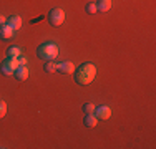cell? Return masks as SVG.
Instances as JSON below:
<instances>
[{
    "mask_svg": "<svg viewBox=\"0 0 156 149\" xmlns=\"http://www.w3.org/2000/svg\"><path fill=\"white\" fill-rule=\"evenodd\" d=\"M22 55V48L20 47H10L7 50V57H12V58H18Z\"/></svg>",
    "mask_w": 156,
    "mask_h": 149,
    "instance_id": "cell-12",
    "label": "cell"
},
{
    "mask_svg": "<svg viewBox=\"0 0 156 149\" xmlns=\"http://www.w3.org/2000/svg\"><path fill=\"white\" fill-rule=\"evenodd\" d=\"M76 66L73 65L72 61H62V63H57V71H60L63 74H68V73H73Z\"/></svg>",
    "mask_w": 156,
    "mask_h": 149,
    "instance_id": "cell-6",
    "label": "cell"
},
{
    "mask_svg": "<svg viewBox=\"0 0 156 149\" xmlns=\"http://www.w3.org/2000/svg\"><path fill=\"white\" fill-rule=\"evenodd\" d=\"M13 32H15V30L10 27V25H7V23L2 25V27H0V40H3V42L10 40L13 36Z\"/></svg>",
    "mask_w": 156,
    "mask_h": 149,
    "instance_id": "cell-7",
    "label": "cell"
},
{
    "mask_svg": "<svg viewBox=\"0 0 156 149\" xmlns=\"http://www.w3.org/2000/svg\"><path fill=\"white\" fill-rule=\"evenodd\" d=\"M18 65H20V66H27V58H25L23 55L18 57Z\"/></svg>",
    "mask_w": 156,
    "mask_h": 149,
    "instance_id": "cell-17",
    "label": "cell"
},
{
    "mask_svg": "<svg viewBox=\"0 0 156 149\" xmlns=\"http://www.w3.org/2000/svg\"><path fill=\"white\" fill-rule=\"evenodd\" d=\"M95 104L93 103H85L83 104V113L85 114H90V113H95Z\"/></svg>",
    "mask_w": 156,
    "mask_h": 149,
    "instance_id": "cell-14",
    "label": "cell"
},
{
    "mask_svg": "<svg viewBox=\"0 0 156 149\" xmlns=\"http://www.w3.org/2000/svg\"><path fill=\"white\" fill-rule=\"evenodd\" d=\"M96 76V66L93 63H83L78 68H75V81L81 86L90 85Z\"/></svg>",
    "mask_w": 156,
    "mask_h": 149,
    "instance_id": "cell-1",
    "label": "cell"
},
{
    "mask_svg": "<svg viewBox=\"0 0 156 149\" xmlns=\"http://www.w3.org/2000/svg\"><path fill=\"white\" fill-rule=\"evenodd\" d=\"M43 70H45L47 73L57 71V63H55V60H48V61L45 63V66H43Z\"/></svg>",
    "mask_w": 156,
    "mask_h": 149,
    "instance_id": "cell-13",
    "label": "cell"
},
{
    "mask_svg": "<svg viewBox=\"0 0 156 149\" xmlns=\"http://www.w3.org/2000/svg\"><path fill=\"white\" fill-rule=\"evenodd\" d=\"M95 116L98 119H110L111 118V108L103 104V106H96L95 108Z\"/></svg>",
    "mask_w": 156,
    "mask_h": 149,
    "instance_id": "cell-5",
    "label": "cell"
},
{
    "mask_svg": "<svg viewBox=\"0 0 156 149\" xmlns=\"http://www.w3.org/2000/svg\"><path fill=\"white\" fill-rule=\"evenodd\" d=\"M48 22H50L51 27H60L65 22V12L62 9H51L48 12Z\"/></svg>",
    "mask_w": 156,
    "mask_h": 149,
    "instance_id": "cell-4",
    "label": "cell"
},
{
    "mask_svg": "<svg viewBox=\"0 0 156 149\" xmlns=\"http://www.w3.org/2000/svg\"><path fill=\"white\" fill-rule=\"evenodd\" d=\"M13 74H15V78H17L18 81H25V80L28 78V74H30V73H28V68H27V66H18Z\"/></svg>",
    "mask_w": 156,
    "mask_h": 149,
    "instance_id": "cell-9",
    "label": "cell"
},
{
    "mask_svg": "<svg viewBox=\"0 0 156 149\" xmlns=\"http://www.w3.org/2000/svg\"><path fill=\"white\" fill-rule=\"evenodd\" d=\"M85 10H87V13H90V15H93V13H96L98 10H96V3H87V7H85Z\"/></svg>",
    "mask_w": 156,
    "mask_h": 149,
    "instance_id": "cell-15",
    "label": "cell"
},
{
    "mask_svg": "<svg viewBox=\"0 0 156 149\" xmlns=\"http://www.w3.org/2000/svg\"><path fill=\"white\" fill-rule=\"evenodd\" d=\"M111 9V0H98L96 2V10L101 13H106Z\"/></svg>",
    "mask_w": 156,
    "mask_h": 149,
    "instance_id": "cell-10",
    "label": "cell"
},
{
    "mask_svg": "<svg viewBox=\"0 0 156 149\" xmlns=\"http://www.w3.org/2000/svg\"><path fill=\"white\" fill-rule=\"evenodd\" d=\"M85 126H88V128H95L96 124H98L100 119L95 116V113H90V114H85Z\"/></svg>",
    "mask_w": 156,
    "mask_h": 149,
    "instance_id": "cell-11",
    "label": "cell"
},
{
    "mask_svg": "<svg viewBox=\"0 0 156 149\" xmlns=\"http://www.w3.org/2000/svg\"><path fill=\"white\" fill-rule=\"evenodd\" d=\"M7 23V17H3L2 13H0V27H2V25H5Z\"/></svg>",
    "mask_w": 156,
    "mask_h": 149,
    "instance_id": "cell-18",
    "label": "cell"
},
{
    "mask_svg": "<svg viewBox=\"0 0 156 149\" xmlns=\"http://www.w3.org/2000/svg\"><path fill=\"white\" fill-rule=\"evenodd\" d=\"M7 114V103L3 99H0V119H3Z\"/></svg>",
    "mask_w": 156,
    "mask_h": 149,
    "instance_id": "cell-16",
    "label": "cell"
},
{
    "mask_svg": "<svg viewBox=\"0 0 156 149\" xmlns=\"http://www.w3.org/2000/svg\"><path fill=\"white\" fill-rule=\"evenodd\" d=\"M18 66H20V65H18V58L7 57V60L2 63V66H0V71H2L3 76H12Z\"/></svg>",
    "mask_w": 156,
    "mask_h": 149,
    "instance_id": "cell-3",
    "label": "cell"
},
{
    "mask_svg": "<svg viewBox=\"0 0 156 149\" xmlns=\"http://www.w3.org/2000/svg\"><path fill=\"white\" fill-rule=\"evenodd\" d=\"M7 25H10V27L17 32V30L22 28V18L18 17V15H12V17L7 18Z\"/></svg>",
    "mask_w": 156,
    "mask_h": 149,
    "instance_id": "cell-8",
    "label": "cell"
},
{
    "mask_svg": "<svg viewBox=\"0 0 156 149\" xmlns=\"http://www.w3.org/2000/svg\"><path fill=\"white\" fill-rule=\"evenodd\" d=\"M58 55H60V48H58V45H55L51 42L42 43L38 48H37V57L45 60V61H48V60H55Z\"/></svg>",
    "mask_w": 156,
    "mask_h": 149,
    "instance_id": "cell-2",
    "label": "cell"
}]
</instances>
